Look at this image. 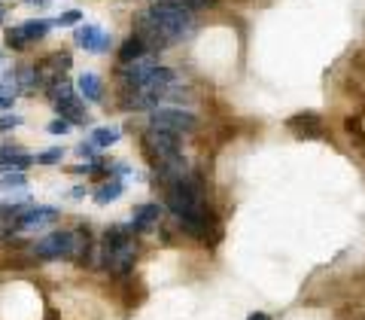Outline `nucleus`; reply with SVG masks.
<instances>
[{
    "instance_id": "f257e3e1",
    "label": "nucleus",
    "mask_w": 365,
    "mask_h": 320,
    "mask_svg": "<svg viewBox=\"0 0 365 320\" xmlns=\"http://www.w3.org/2000/svg\"><path fill=\"white\" fill-rule=\"evenodd\" d=\"M195 28V16L177 0H158L137 19V37L146 43V49H168L177 40L189 37Z\"/></svg>"
},
{
    "instance_id": "f03ea898",
    "label": "nucleus",
    "mask_w": 365,
    "mask_h": 320,
    "mask_svg": "<svg viewBox=\"0 0 365 320\" xmlns=\"http://www.w3.org/2000/svg\"><path fill=\"white\" fill-rule=\"evenodd\" d=\"M137 256V241L131 226H110L104 232V241H101V266L113 274H128Z\"/></svg>"
},
{
    "instance_id": "7ed1b4c3",
    "label": "nucleus",
    "mask_w": 365,
    "mask_h": 320,
    "mask_svg": "<svg viewBox=\"0 0 365 320\" xmlns=\"http://www.w3.org/2000/svg\"><path fill=\"white\" fill-rule=\"evenodd\" d=\"M195 113L189 110H177V107H155L150 113V129H158V131H168V134H189L195 131Z\"/></svg>"
},
{
    "instance_id": "20e7f679",
    "label": "nucleus",
    "mask_w": 365,
    "mask_h": 320,
    "mask_svg": "<svg viewBox=\"0 0 365 320\" xmlns=\"http://www.w3.org/2000/svg\"><path fill=\"white\" fill-rule=\"evenodd\" d=\"M143 150H146V156L153 159L155 168L170 162V159L182 156L180 153V137L177 134H168V131H158V129H150V131L143 134Z\"/></svg>"
},
{
    "instance_id": "39448f33",
    "label": "nucleus",
    "mask_w": 365,
    "mask_h": 320,
    "mask_svg": "<svg viewBox=\"0 0 365 320\" xmlns=\"http://www.w3.org/2000/svg\"><path fill=\"white\" fill-rule=\"evenodd\" d=\"M49 95H52V104H55V110H58L61 119H67L71 125L73 122H88L83 101L73 95V89L67 86V83H61V79H58L55 86H49Z\"/></svg>"
},
{
    "instance_id": "423d86ee",
    "label": "nucleus",
    "mask_w": 365,
    "mask_h": 320,
    "mask_svg": "<svg viewBox=\"0 0 365 320\" xmlns=\"http://www.w3.org/2000/svg\"><path fill=\"white\" fill-rule=\"evenodd\" d=\"M67 67H71V55L67 52H55L49 59H43L37 67V86H55Z\"/></svg>"
},
{
    "instance_id": "0eeeda50",
    "label": "nucleus",
    "mask_w": 365,
    "mask_h": 320,
    "mask_svg": "<svg viewBox=\"0 0 365 320\" xmlns=\"http://www.w3.org/2000/svg\"><path fill=\"white\" fill-rule=\"evenodd\" d=\"M58 220V211L55 208H28V211H21L16 220H13V229H40V226H49Z\"/></svg>"
},
{
    "instance_id": "6e6552de",
    "label": "nucleus",
    "mask_w": 365,
    "mask_h": 320,
    "mask_svg": "<svg viewBox=\"0 0 365 320\" xmlns=\"http://www.w3.org/2000/svg\"><path fill=\"white\" fill-rule=\"evenodd\" d=\"M76 43L83 46V49H88V52H104L107 46H110V37L101 28H95V25H86V28H79L76 31Z\"/></svg>"
},
{
    "instance_id": "1a4fd4ad",
    "label": "nucleus",
    "mask_w": 365,
    "mask_h": 320,
    "mask_svg": "<svg viewBox=\"0 0 365 320\" xmlns=\"http://www.w3.org/2000/svg\"><path fill=\"white\" fill-rule=\"evenodd\" d=\"M158 216H162V208L158 204H140V208H134V220H131V232H146V229H153L158 223Z\"/></svg>"
},
{
    "instance_id": "9d476101",
    "label": "nucleus",
    "mask_w": 365,
    "mask_h": 320,
    "mask_svg": "<svg viewBox=\"0 0 365 320\" xmlns=\"http://www.w3.org/2000/svg\"><path fill=\"white\" fill-rule=\"evenodd\" d=\"M28 165H34V159L25 156L21 150H16V146H0V171H25Z\"/></svg>"
},
{
    "instance_id": "9b49d317",
    "label": "nucleus",
    "mask_w": 365,
    "mask_h": 320,
    "mask_svg": "<svg viewBox=\"0 0 365 320\" xmlns=\"http://www.w3.org/2000/svg\"><path fill=\"white\" fill-rule=\"evenodd\" d=\"M146 52H150V49H146V43L134 34V37H128V40L122 43V49H119V61H122V64H131V61H137V59H143Z\"/></svg>"
},
{
    "instance_id": "f8f14e48",
    "label": "nucleus",
    "mask_w": 365,
    "mask_h": 320,
    "mask_svg": "<svg viewBox=\"0 0 365 320\" xmlns=\"http://www.w3.org/2000/svg\"><path fill=\"white\" fill-rule=\"evenodd\" d=\"M289 129H295V131L304 134V137H319V134H323V129H319V119L314 116V113H302V116H292V119H289Z\"/></svg>"
},
{
    "instance_id": "ddd939ff",
    "label": "nucleus",
    "mask_w": 365,
    "mask_h": 320,
    "mask_svg": "<svg viewBox=\"0 0 365 320\" xmlns=\"http://www.w3.org/2000/svg\"><path fill=\"white\" fill-rule=\"evenodd\" d=\"M79 91H83L86 101H101V98H104V91H101V79L95 74H83V76H79Z\"/></svg>"
},
{
    "instance_id": "4468645a",
    "label": "nucleus",
    "mask_w": 365,
    "mask_h": 320,
    "mask_svg": "<svg viewBox=\"0 0 365 320\" xmlns=\"http://www.w3.org/2000/svg\"><path fill=\"white\" fill-rule=\"evenodd\" d=\"M122 196V183L119 180H110V183H104L98 192H95V201L98 204H110V201H116Z\"/></svg>"
},
{
    "instance_id": "2eb2a0df",
    "label": "nucleus",
    "mask_w": 365,
    "mask_h": 320,
    "mask_svg": "<svg viewBox=\"0 0 365 320\" xmlns=\"http://www.w3.org/2000/svg\"><path fill=\"white\" fill-rule=\"evenodd\" d=\"M4 40H6V46H9V49H25V46L31 43V37H28L25 25H19V28H9V31L4 34Z\"/></svg>"
},
{
    "instance_id": "dca6fc26",
    "label": "nucleus",
    "mask_w": 365,
    "mask_h": 320,
    "mask_svg": "<svg viewBox=\"0 0 365 320\" xmlns=\"http://www.w3.org/2000/svg\"><path fill=\"white\" fill-rule=\"evenodd\" d=\"M119 129H95L91 131V144L95 146H110V144H116L119 141Z\"/></svg>"
},
{
    "instance_id": "f3484780",
    "label": "nucleus",
    "mask_w": 365,
    "mask_h": 320,
    "mask_svg": "<svg viewBox=\"0 0 365 320\" xmlns=\"http://www.w3.org/2000/svg\"><path fill=\"white\" fill-rule=\"evenodd\" d=\"M25 186H28V177L21 171H13V174H6L0 180V189H25Z\"/></svg>"
},
{
    "instance_id": "a211bd4d",
    "label": "nucleus",
    "mask_w": 365,
    "mask_h": 320,
    "mask_svg": "<svg viewBox=\"0 0 365 320\" xmlns=\"http://www.w3.org/2000/svg\"><path fill=\"white\" fill-rule=\"evenodd\" d=\"M49 25H52V21H28V25H25V31H28V37L31 40H40V37H46V31H49Z\"/></svg>"
},
{
    "instance_id": "6ab92c4d",
    "label": "nucleus",
    "mask_w": 365,
    "mask_h": 320,
    "mask_svg": "<svg viewBox=\"0 0 365 320\" xmlns=\"http://www.w3.org/2000/svg\"><path fill=\"white\" fill-rule=\"evenodd\" d=\"M61 156H64V150H58V146H55V150L40 153V156H37V162H40V165H55V162H61Z\"/></svg>"
},
{
    "instance_id": "aec40b11",
    "label": "nucleus",
    "mask_w": 365,
    "mask_h": 320,
    "mask_svg": "<svg viewBox=\"0 0 365 320\" xmlns=\"http://www.w3.org/2000/svg\"><path fill=\"white\" fill-rule=\"evenodd\" d=\"M19 125H21V116H16V113H6V116H0V131L19 129Z\"/></svg>"
},
{
    "instance_id": "412c9836",
    "label": "nucleus",
    "mask_w": 365,
    "mask_h": 320,
    "mask_svg": "<svg viewBox=\"0 0 365 320\" xmlns=\"http://www.w3.org/2000/svg\"><path fill=\"white\" fill-rule=\"evenodd\" d=\"M76 21H79V13H76V9H67V13H61L58 19L52 21V25H76Z\"/></svg>"
},
{
    "instance_id": "4be33fe9",
    "label": "nucleus",
    "mask_w": 365,
    "mask_h": 320,
    "mask_svg": "<svg viewBox=\"0 0 365 320\" xmlns=\"http://www.w3.org/2000/svg\"><path fill=\"white\" fill-rule=\"evenodd\" d=\"M177 4H182L186 9H204V6H213L216 0H177Z\"/></svg>"
},
{
    "instance_id": "5701e85b",
    "label": "nucleus",
    "mask_w": 365,
    "mask_h": 320,
    "mask_svg": "<svg viewBox=\"0 0 365 320\" xmlns=\"http://www.w3.org/2000/svg\"><path fill=\"white\" fill-rule=\"evenodd\" d=\"M49 131H52V134H67V131H71V122H67V119H55V122L49 125Z\"/></svg>"
},
{
    "instance_id": "b1692460",
    "label": "nucleus",
    "mask_w": 365,
    "mask_h": 320,
    "mask_svg": "<svg viewBox=\"0 0 365 320\" xmlns=\"http://www.w3.org/2000/svg\"><path fill=\"white\" fill-rule=\"evenodd\" d=\"M76 153H79V156H83V159H91V156H95V144H91V141L86 144V141H83V144H79V146H76Z\"/></svg>"
},
{
    "instance_id": "393cba45",
    "label": "nucleus",
    "mask_w": 365,
    "mask_h": 320,
    "mask_svg": "<svg viewBox=\"0 0 365 320\" xmlns=\"http://www.w3.org/2000/svg\"><path fill=\"white\" fill-rule=\"evenodd\" d=\"M247 320H271V317H268V314H262V311H256V314H250Z\"/></svg>"
},
{
    "instance_id": "a878e982",
    "label": "nucleus",
    "mask_w": 365,
    "mask_h": 320,
    "mask_svg": "<svg viewBox=\"0 0 365 320\" xmlns=\"http://www.w3.org/2000/svg\"><path fill=\"white\" fill-rule=\"evenodd\" d=\"M4 19H6V6H4V4H0V21H4Z\"/></svg>"
},
{
    "instance_id": "bb28decb",
    "label": "nucleus",
    "mask_w": 365,
    "mask_h": 320,
    "mask_svg": "<svg viewBox=\"0 0 365 320\" xmlns=\"http://www.w3.org/2000/svg\"><path fill=\"white\" fill-rule=\"evenodd\" d=\"M31 4H40V6H46V4H49V0H31Z\"/></svg>"
},
{
    "instance_id": "cd10ccee",
    "label": "nucleus",
    "mask_w": 365,
    "mask_h": 320,
    "mask_svg": "<svg viewBox=\"0 0 365 320\" xmlns=\"http://www.w3.org/2000/svg\"><path fill=\"white\" fill-rule=\"evenodd\" d=\"M0 64H4V52H0Z\"/></svg>"
}]
</instances>
